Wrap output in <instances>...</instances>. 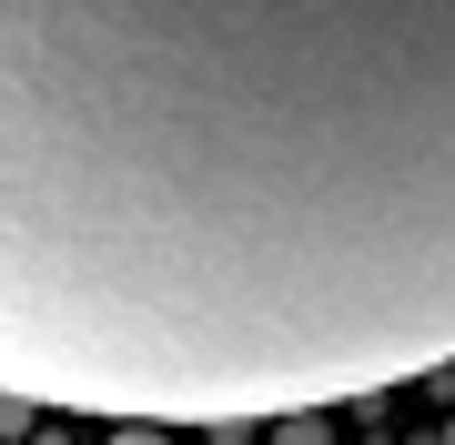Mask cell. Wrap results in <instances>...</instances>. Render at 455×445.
Returning a JSON list of instances; mask_svg holds the SVG:
<instances>
[{"label": "cell", "mask_w": 455, "mask_h": 445, "mask_svg": "<svg viewBox=\"0 0 455 445\" xmlns=\"http://www.w3.org/2000/svg\"><path fill=\"white\" fill-rule=\"evenodd\" d=\"M455 364V0H0V395L274 425Z\"/></svg>", "instance_id": "1"}, {"label": "cell", "mask_w": 455, "mask_h": 445, "mask_svg": "<svg viewBox=\"0 0 455 445\" xmlns=\"http://www.w3.org/2000/svg\"><path fill=\"white\" fill-rule=\"evenodd\" d=\"M274 445H324V415H274Z\"/></svg>", "instance_id": "2"}, {"label": "cell", "mask_w": 455, "mask_h": 445, "mask_svg": "<svg viewBox=\"0 0 455 445\" xmlns=\"http://www.w3.org/2000/svg\"><path fill=\"white\" fill-rule=\"evenodd\" d=\"M112 445H172L163 425H112Z\"/></svg>", "instance_id": "3"}, {"label": "cell", "mask_w": 455, "mask_h": 445, "mask_svg": "<svg viewBox=\"0 0 455 445\" xmlns=\"http://www.w3.org/2000/svg\"><path fill=\"white\" fill-rule=\"evenodd\" d=\"M20 425H31V405H11V395H0V435H20Z\"/></svg>", "instance_id": "4"}]
</instances>
